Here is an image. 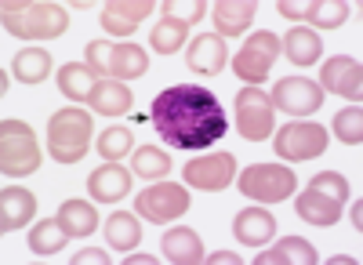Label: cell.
Returning a JSON list of instances; mask_svg holds the SVG:
<instances>
[{
  "label": "cell",
  "instance_id": "cell-31",
  "mask_svg": "<svg viewBox=\"0 0 363 265\" xmlns=\"http://www.w3.org/2000/svg\"><path fill=\"white\" fill-rule=\"evenodd\" d=\"M186 37H189V26H186V22H178V18H160V22L153 26L149 47H153L157 55H174V51H182Z\"/></svg>",
  "mask_w": 363,
  "mask_h": 265
},
{
  "label": "cell",
  "instance_id": "cell-38",
  "mask_svg": "<svg viewBox=\"0 0 363 265\" xmlns=\"http://www.w3.org/2000/svg\"><path fill=\"white\" fill-rule=\"evenodd\" d=\"M73 261H77V265H84V261H99V265H106V261H109V254H102V251H80Z\"/></svg>",
  "mask_w": 363,
  "mask_h": 265
},
{
  "label": "cell",
  "instance_id": "cell-2",
  "mask_svg": "<svg viewBox=\"0 0 363 265\" xmlns=\"http://www.w3.org/2000/svg\"><path fill=\"white\" fill-rule=\"evenodd\" d=\"M0 15H4V29L18 40H55L69 29V11L48 0H8Z\"/></svg>",
  "mask_w": 363,
  "mask_h": 265
},
{
  "label": "cell",
  "instance_id": "cell-24",
  "mask_svg": "<svg viewBox=\"0 0 363 265\" xmlns=\"http://www.w3.org/2000/svg\"><path fill=\"white\" fill-rule=\"evenodd\" d=\"M258 265H316V251L309 240H301V237H284L277 247H269L255 258Z\"/></svg>",
  "mask_w": 363,
  "mask_h": 265
},
{
  "label": "cell",
  "instance_id": "cell-17",
  "mask_svg": "<svg viewBox=\"0 0 363 265\" xmlns=\"http://www.w3.org/2000/svg\"><path fill=\"white\" fill-rule=\"evenodd\" d=\"M294 211H298V218H301V222L327 229V225H335V222L342 218V200H335V196H327V193H320V189H313V186H309L306 193L298 196Z\"/></svg>",
  "mask_w": 363,
  "mask_h": 265
},
{
  "label": "cell",
  "instance_id": "cell-20",
  "mask_svg": "<svg viewBox=\"0 0 363 265\" xmlns=\"http://www.w3.org/2000/svg\"><path fill=\"white\" fill-rule=\"evenodd\" d=\"M211 15H215L218 37H240V33H247L251 22H255V4L251 0H218Z\"/></svg>",
  "mask_w": 363,
  "mask_h": 265
},
{
  "label": "cell",
  "instance_id": "cell-9",
  "mask_svg": "<svg viewBox=\"0 0 363 265\" xmlns=\"http://www.w3.org/2000/svg\"><path fill=\"white\" fill-rule=\"evenodd\" d=\"M135 211L149 222H174L189 211V193L174 186V182H160V186H149L145 193L135 196Z\"/></svg>",
  "mask_w": 363,
  "mask_h": 265
},
{
  "label": "cell",
  "instance_id": "cell-11",
  "mask_svg": "<svg viewBox=\"0 0 363 265\" xmlns=\"http://www.w3.org/2000/svg\"><path fill=\"white\" fill-rule=\"evenodd\" d=\"M182 179H186V186H193V189L218 193V189L233 186V179H236V160H233V153L200 157V160H193V164L182 167Z\"/></svg>",
  "mask_w": 363,
  "mask_h": 265
},
{
  "label": "cell",
  "instance_id": "cell-28",
  "mask_svg": "<svg viewBox=\"0 0 363 265\" xmlns=\"http://www.w3.org/2000/svg\"><path fill=\"white\" fill-rule=\"evenodd\" d=\"M11 73L22 84H40L51 73V55L44 47H22L15 55V62H11Z\"/></svg>",
  "mask_w": 363,
  "mask_h": 265
},
{
  "label": "cell",
  "instance_id": "cell-1",
  "mask_svg": "<svg viewBox=\"0 0 363 265\" xmlns=\"http://www.w3.org/2000/svg\"><path fill=\"white\" fill-rule=\"evenodd\" d=\"M157 135L171 145V150H211V142H218L229 131L225 109L211 95V87L200 84H174L160 91L149 109Z\"/></svg>",
  "mask_w": 363,
  "mask_h": 265
},
{
  "label": "cell",
  "instance_id": "cell-19",
  "mask_svg": "<svg viewBox=\"0 0 363 265\" xmlns=\"http://www.w3.org/2000/svg\"><path fill=\"white\" fill-rule=\"evenodd\" d=\"M233 232L244 247H262V244H269L272 232H277V218L265 208H247L233 218Z\"/></svg>",
  "mask_w": 363,
  "mask_h": 265
},
{
  "label": "cell",
  "instance_id": "cell-27",
  "mask_svg": "<svg viewBox=\"0 0 363 265\" xmlns=\"http://www.w3.org/2000/svg\"><path fill=\"white\" fill-rule=\"evenodd\" d=\"M106 240L113 251H135L142 240V222L128 211H116L106 218Z\"/></svg>",
  "mask_w": 363,
  "mask_h": 265
},
{
  "label": "cell",
  "instance_id": "cell-33",
  "mask_svg": "<svg viewBox=\"0 0 363 265\" xmlns=\"http://www.w3.org/2000/svg\"><path fill=\"white\" fill-rule=\"evenodd\" d=\"M95 150H99V157H102L106 164H120V160L135 150V135H131L128 128H106V131L99 135V142H95Z\"/></svg>",
  "mask_w": 363,
  "mask_h": 265
},
{
  "label": "cell",
  "instance_id": "cell-16",
  "mask_svg": "<svg viewBox=\"0 0 363 265\" xmlns=\"http://www.w3.org/2000/svg\"><path fill=\"white\" fill-rule=\"evenodd\" d=\"M87 193L95 203H116L131 193V171H124L120 164H102L99 171H91L87 179Z\"/></svg>",
  "mask_w": 363,
  "mask_h": 265
},
{
  "label": "cell",
  "instance_id": "cell-30",
  "mask_svg": "<svg viewBox=\"0 0 363 265\" xmlns=\"http://www.w3.org/2000/svg\"><path fill=\"white\" fill-rule=\"evenodd\" d=\"M69 232L62 229V222L58 218H48V222H37V229L29 232V251L33 254H58L66 247Z\"/></svg>",
  "mask_w": 363,
  "mask_h": 265
},
{
  "label": "cell",
  "instance_id": "cell-3",
  "mask_svg": "<svg viewBox=\"0 0 363 265\" xmlns=\"http://www.w3.org/2000/svg\"><path fill=\"white\" fill-rule=\"evenodd\" d=\"M91 113L87 109H77V106H66L58 109L51 120H48V150L58 164H77L84 160V153L91 150Z\"/></svg>",
  "mask_w": 363,
  "mask_h": 265
},
{
  "label": "cell",
  "instance_id": "cell-21",
  "mask_svg": "<svg viewBox=\"0 0 363 265\" xmlns=\"http://www.w3.org/2000/svg\"><path fill=\"white\" fill-rule=\"evenodd\" d=\"M91 109L102 113V116H124L135 106V95L124 80H99V87L91 91Z\"/></svg>",
  "mask_w": 363,
  "mask_h": 265
},
{
  "label": "cell",
  "instance_id": "cell-34",
  "mask_svg": "<svg viewBox=\"0 0 363 265\" xmlns=\"http://www.w3.org/2000/svg\"><path fill=\"white\" fill-rule=\"evenodd\" d=\"M335 135L345 142V145H359L363 142V109L359 106H349L335 116Z\"/></svg>",
  "mask_w": 363,
  "mask_h": 265
},
{
  "label": "cell",
  "instance_id": "cell-26",
  "mask_svg": "<svg viewBox=\"0 0 363 265\" xmlns=\"http://www.w3.org/2000/svg\"><path fill=\"white\" fill-rule=\"evenodd\" d=\"M58 222H62V229L69 237H91L99 225V211H95V203H87V200H66L62 208H58Z\"/></svg>",
  "mask_w": 363,
  "mask_h": 265
},
{
  "label": "cell",
  "instance_id": "cell-32",
  "mask_svg": "<svg viewBox=\"0 0 363 265\" xmlns=\"http://www.w3.org/2000/svg\"><path fill=\"white\" fill-rule=\"evenodd\" d=\"M171 171V160L164 150H157V145H142V150H135V160H131V174H138V179L153 182V179H167Z\"/></svg>",
  "mask_w": 363,
  "mask_h": 265
},
{
  "label": "cell",
  "instance_id": "cell-5",
  "mask_svg": "<svg viewBox=\"0 0 363 265\" xmlns=\"http://www.w3.org/2000/svg\"><path fill=\"white\" fill-rule=\"evenodd\" d=\"M294 186V171L284 164H251L247 171H240V193L258 203H284L291 200Z\"/></svg>",
  "mask_w": 363,
  "mask_h": 265
},
{
  "label": "cell",
  "instance_id": "cell-7",
  "mask_svg": "<svg viewBox=\"0 0 363 265\" xmlns=\"http://www.w3.org/2000/svg\"><path fill=\"white\" fill-rule=\"evenodd\" d=\"M280 58V37H272L269 29H262V33H251L247 44L236 51L233 58V69L240 80H247V84H258L269 77L272 62Z\"/></svg>",
  "mask_w": 363,
  "mask_h": 265
},
{
  "label": "cell",
  "instance_id": "cell-6",
  "mask_svg": "<svg viewBox=\"0 0 363 265\" xmlns=\"http://www.w3.org/2000/svg\"><path fill=\"white\" fill-rule=\"evenodd\" d=\"M236 128L247 142H265L277 128V109L262 87H244L236 95Z\"/></svg>",
  "mask_w": 363,
  "mask_h": 265
},
{
  "label": "cell",
  "instance_id": "cell-8",
  "mask_svg": "<svg viewBox=\"0 0 363 265\" xmlns=\"http://www.w3.org/2000/svg\"><path fill=\"white\" fill-rule=\"evenodd\" d=\"M272 150L280 160H316L327 153V128L320 124H287L272 138Z\"/></svg>",
  "mask_w": 363,
  "mask_h": 265
},
{
  "label": "cell",
  "instance_id": "cell-40",
  "mask_svg": "<svg viewBox=\"0 0 363 265\" xmlns=\"http://www.w3.org/2000/svg\"><path fill=\"white\" fill-rule=\"evenodd\" d=\"M128 261H142V265H157V261H153V258H149V254H131Z\"/></svg>",
  "mask_w": 363,
  "mask_h": 265
},
{
  "label": "cell",
  "instance_id": "cell-10",
  "mask_svg": "<svg viewBox=\"0 0 363 265\" xmlns=\"http://www.w3.org/2000/svg\"><path fill=\"white\" fill-rule=\"evenodd\" d=\"M320 106H323V91L309 77H284L272 87V109H284L291 116H309Z\"/></svg>",
  "mask_w": 363,
  "mask_h": 265
},
{
  "label": "cell",
  "instance_id": "cell-36",
  "mask_svg": "<svg viewBox=\"0 0 363 265\" xmlns=\"http://www.w3.org/2000/svg\"><path fill=\"white\" fill-rule=\"evenodd\" d=\"M309 186L320 189V193H327V196H335V200H342V203H345V196H349V182L342 179L338 171H320V174H313Z\"/></svg>",
  "mask_w": 363,
  "mask_h": 265
},
{
  "label": "cell",
  "instance_id": "cell-13",
  "mask_svg": "<svg viewBox=\"0 0 363 265\" xmlns=\"http://www.w3.org/2000/svg\"><path fill=\"white\" fill-rule=\"evenodd\" d=\"M225 58H229V51H225V40L218 33H200L186 47V66L196 77H218L225 69Z\"/></svg>",
  "mask_w": 363,
  "mask_h": 265
},
{
  "label": "cell",
  "instance_id": "cell-23",
  "mask_svg": "<svg viewBox=\"0 0 363 265\" xmlns=\"http://www.w3.org/2000/svg\"><path fill=\"white\" fill-rule=\"evenodd\" d=\"M95 77H99V73L91 69L87 62H66L62 69H58V91H62L69 102H87L91 91L99 87Z\"/></svg>",
  "mask_w": 363,
  "mask_h": 265
},
{
  "label": "cell",
  "instance_id": "cell-35",
  "mask_svg": "<svg viewBox=\"0 0 363 265\" xmlns=\"http://www.w3.org/2000/svg\"><path fill=\"white\" fill-rule=\"evenodd\" d=\"M164 15L189 26V22H200L207 15V4L203 0H164Z\"/></svg>",
  "mask_w": 363,
  "mask_h": 265
},
{
  "label": "cell",
  "instance_id": "cell-29",
  "mask_svg": "<svg viewBox=\"0 0 363 265\" xmlns=\"http://www.w3.org/2000/svg\"><path fill=\"white\" fill-rule=\"evenodd\" d=\"M145 69H149V55H145V47H138V44H113V66H109V77L135 80V77H145Z\"/></svg>",
  "mask_w": 363,
  "mask_h": 265
},
{
  "label": "cell",
  "instance_id": "cell-39",
  "mask_svg": "<svg viewBox=\"0 0 363 265\" xmlns=\"http://www.w3.org/2000/svg\"><path fill=\"white\" fill-rule=\"evenodd\" d=\"M211 261H236V265H240V254H229V251H218V254H211Z\"/></svg>",
  "mask_w": 363,
  "mask_h": 265
},
{
  "label": "cell",
  "instance_id": "cell-25",
  "mask_svg": "<svg viewBox=\"0 0 363 265\" xmlns=\"http://www.w3.org/2000/svg\"><path fill=\"white\" fill-rule=\"evenodd\" d=\"M280 47H284V55L291 58V62H294L298 69H306V66L320 62V51H323L320 37L313 33V29H301V26H294V29H291V33L280 40Z\"/></svg>",
  "mask_w": 363,
  "mask_h": 265
},
{
  "label": "cell",
  "instance_id": "cell-15",
  "mask_svg": "<svg viewBox=\"0 0 363 265\" xmlns=\"http://www.w3.org/2000/svg\"><path fill=\"white\" fill-rule=\"evenodd\" d=\"M149 11H153V0H109L102 8V29L116 37H131Z\"/></svg>",
  "mask_w": 363,
  "mask_h": 265
},
{
  "label": "cell",
  "instance_id": "cell-22",
  "mask_svg": "<svg viewBox=\"0 0 363 265\" xmlns=\"http://www.w3.org/2000/svg\"><path fill=\"white\" fill-rule=\"evenodd\" d=\"M160 251H164V258H167V261H174V265H196V261H203V258H207V254H203L200 237H196L193 229H186V225L164 232Z\"/></svg>",
  "mask_w": 363,
  "mask_h": 265
},
{
  "label": "cell",
  "instance_id": "cell-18",
  "mask_svg": "<svg viewBox=\"0 0 363 265\" xmlns=\"http://www.w3.org/2000/svg\"><path fill=\"white\" fill-rule=\"evenodd\" d=\"M33 215H37L33 193L22 186H4V193H0V225H4V232L22 229L26 222H33Z\"/></svg>",
  "mask_w": 363,
  "mask_h": 265
},
{
  "label": "cell",
  "instance_id": "cell-37",
  "mask_svg": "<svg viewBox=\"0 0 363 265\" xmlns=\"http://www.w3.org/2000/svg\"><path fill=\"white\" fill-rule=\"evenodd\" d=\"M84 58H87V66L95 69V73L109 77V66H113V44H106V40H91V44L84 47Z\"/></svg>",
  "mask_w": 363,
  "mask_h": 265
},
{
  "label": "cell",
  "instance_id": "cell-12",
  "mask_svg": "<svg viewBox=\"0 0 363 265\" xmlns=\"http://www.w3.org/2000/svg\"><path fill=\"white\" fill-rule=\"evenodd\" d=\"M320 91L342 95V98L359 106V98H363V66L356 62V58H349V55L327 58L323 69H320Z\"/></svg>",
  "mask_w": 363,
  "mask_h": 265
},
{
  "label": "cell",
  "instance_id": "cell-14",
  "mask_svg": "<svg viewBox=\"0 0 363 265\" xmlns=\"http://www.w3.org/2000/svg\"><path fill=\"white\" fill-rule=\"evenodd\" d=\"M280 15H287V18H309L320 29H338L349 18V4H342V0H306V4L280 0Z\"/></svg>",
  "mask_w": 363,
  "mask_h": 265
},
{
  "label": "cell",
  "instance_id": "cell-4",
  "mask_svg": "<svg viewBox=\"0 0 363 265\" xmlns=\"http://www.w3.org/2000/svg\"><path fill=\"white\" fill-rule=\"evenodd\" d=\"M40 167V145L29 124L4 120L0 124V171L8 179H26Z\"/></svg>",
  "mask_w": 363,
  "mask_h": 265
}]
</instances>
